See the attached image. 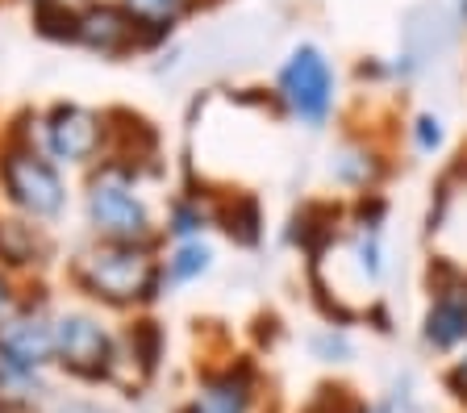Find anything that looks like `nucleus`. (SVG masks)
I'll return each instance as SVG.
<instances>
[{
	"label": "nucleus",
	"mask_w": 467,
	"mask_h": 413,
	"mask_svg": "<svg viewBox=\"0 0 467 413\" xmlns=\"http://www.w3.org/2000/svg\"><path fill=\"white\" fill-rule=\"evenodd\" d=\"M79 280H84L88 293L109 301V305H130V301H150L155 296L159 272L142 246L105 243L79 263Z\"/></svg>",
	"instance_id": "obj_1"
},
{
	"label": "nucleus",
	"mask_w": 467,
	"mask_h": 413,
	"mask_svg": "<svg viewBox=\"0 0 467 413\" xmlns=\"http://www.w3.org/2000/svg\"><path fill=\"white\" fill-rule=\"evenodd\" d=\"M88 222L109 243H142L150 234V213L134 192V176L126 168H105L88 188Z\"/></svg>",
	"instance_id": "obj_2"
},
{
	"label": "nucleus",
	"mask_w": 467,
	"mask_h": 413,
	"mask_svg": "<svg viewBox=\"0 0 467 413\" xmlns=\"http://www.w3.org/2000/svg\"><path fill=\"white\" fill-rule=\"evenodd\" d=\"M280 100L305 126H326L334 108V67L317 46H296L280 67Z\"/></svg>",
	"instance_id": "obj_3"
},
{
	"label": "nucleus",
	"mask_w": 467,
	"mask_h": 413,
	"mask_svg": "<svg viewBox=\"0 0 467 413\" xmlns=\"http://www.w3.org/2000/svg\"><path fill=\"white\" fill-rule=\"evenodd\" d=\"M55 325V364L63 367L67 376L76 380H109L117 364V351H113V338L109 330L88 314H63Z\"/></svg>",
	"instance_id": "obj_4"
},
{
	"label": "nucleus",
	"mask_w": 467,
	"mask_h": 413,
	"mask_svg": "<svg viewBox=\"0 0 467 413\" xmlns=\"http://www.w3.org/2000/svg\"><path fill=\"white\" fill-rule=\"evenodd\" d=\"M0 180H5L9 201L17 209H26L29 217H55L67 201L55 163L42 159L38 150H9L0 159Z\"/></svg>",
	"instance_id": "obj_5"
},
{
	"label": "nucleus",
	"mask_w": 467,
	"mask_h": 413,
	"mask_svg": "<svg viewBox=\"0 0 467 413\" xmlns=\"http://www.w3.org/2000/svg\"><path fill=\"white\" fill-rule=\"evenodd\" d=\"M100 138H105V121L92 108L58 105L47 118V147L55 159L84 163V159H92L100 150Z\"/></svg>",
	"instance_id": "obj_6"
},
{
	"label": "nucleus",
	"mask_w": 467,
	"mask_h": 413,
	"mask_svg": "<svg viewBox=\"0 0 467 413\" xmlns=\"http://www.w3.org/2000/svg\"><path fill=\"white\" fill-rule=\"evenodd\" d=\"M0 359L42 372L55 364V325L38 314H17L0 322Z\"/></svg>",
	"instance_id": "obj_7"
},
{
	"label": "nucleus",
	"mask_w": 467,
	"mask_h": 413,
	"mask_svg": "<svg viewBox=\"0 0 467 413\" xmlns=\"http://www.w3.org/2000/svg\"><path fill=\"white\" fill-rule=\"evenodd\" d=\"M421 343L430 351H455L467 343V275L455 284H438V296L421 322Z\"/></svg>",
	"instance_id": "obj_8"
},
{
	"label": "nucleus",
	"mask_w": 467,
	"mask_h": 413,
	"mask_svg": "<svg viewBox=\"0 0 467 413\" xmlns=\"http://www.w3.org/2000/svg\"><path fill=\"white\" fill-rule=\"evenodd\" d=\"M254 384L246 367H225L209 372L192 397L180 405V413H251Z\"/></svg>",
	"instance_id": "obj_9"
},
{
	"label": "nucleus",
	"mask_w": 467,
	"mask_h": 413,
	"mask_svg": "<svg viewBox=\"0 0 467 413\" xmlns=\"http://www.w3.org/2000/svg\"><path fill=\"white\" fill-rule=\"evenodd\" d=\"M76 38L84 42V46L100 50V55H117V50H126L130 38H134V17H130L126 9L100 5V9L84 13V17L76 21Z\"/></svg>",
	"instance_id": "obj_10"
},
{
	"label": "nucleus",
	"mask_w": 467,
	"mask_h": 413,
	"mask_svg": "<svg viewBox=\"0 0 467 413\" xmlns=\"http://www.w3.org/2000/svg\"><path fill=\"white\" fill-rule=\"evenodd\" d=\"M47 393L50 388H47V380H42V372L0 359V409H9V413L38 409V405L47 401Z\"/></svg>",
	"instance_id": "obj_11"
},
{
	"label": "nucleus",
	"mask_w": 467,
	"mask_h": 413,
	"mask_svg": "<svg viewBox=\"0 0 467 413\" xmlns=\"http://www.w3.org/2000/svg\"><path fill=\"white\" fill-rule=\"evenodd\" d=\"M334 180L338 184H347V188H368L371 180L379 176V168H376V155H368V150H359V147H347L338 159H334Z\"/></svg>",
	"instance_id": "obj_12"
},
{
	"label": "nucleus",
	"mask_w": 467,
	"mask_h": 413,
	"mask_svg": "<svg viewBox=\"0 0 467 413\" xmlns=\"http://www.w3.org/2000/svg\"><path fill=\"white\" fill-rule=\"evenodd\" d=\"M230 230L234 238H238V243H246V246H254L259 243V205H254L251 197H243V201H234V209H230Z\"/></svg>",
	"instance_id": "obj_13"
},
{
	"label": "nucleus",
	"mask_w": 467,
	"mask_h": 413,
	"mask_svg": "<svg viewBox=\"0 0 467 413\" xmlns=\"http://www.w3.org/2000/svg\"><path fill=\"white\" fill-rule=\"evenodd\" d=\"M204 267H209V246L201 243H184L180 251L171 255V263H167V272H171V280H192V275H201Z\"/></svg>",
	"instance_id": "obj_14"
},
{
	"label": "nucleus",
	"mask_w": 467,
	"mask_h": 413,
	"mask_svg": "<svg viewBox=\"0 0 467 413\" xmlns=\"http://www.w3.org/2000/svg\"><path fill=\"white\" fill-rule=\"evenodd\" d=\"M184 5L188 0H126V13L134 21H146V26H163V21H171Z\"/></svg>",
	"instance_id": "obj_15"
},
{
	"label": "nucleus",
	"mask_w": 467,
	"mask_h": 413,
	"mask_svg": "<svg viewBox=\"0 0 467 413\" xmlns=\"http://www.w3.org/2000/svg\"><path fill=\"white\" fill-rule=\"evenodd\" d=\"M130 346H134L142 372H155V364H159V330H155V322H138L134 330H130Z\"/></svg>",
	"instance_id": "obj_16"
},
{
	"label": "nucleus",
	"mask_w": 467,
	"mask_h": 413,
	"mask_svg": "<svg viewBox=\"0 0 467 413\" xmlns=\"http://www.w3.org/2000/svg\"><path fill=\"white\" fill-rule=\"evenodd\" d=\"M442 138H447V129H442V118H434V113H421V118L413 121V147H418L421 155H434V150L442 147Z\"/></svg>",
	"instance_id": "obj_17"
},
{
	"label": "nucleus",
	"mask_w": 467,
	"mask_h": 413,
	"mask_svg": "<svg viewBox=\"0 0 467 413\" xmlns=\"http://www.w3.org/2000/svg\"><path fill=\"white\" fill-rule=\"evenodd\" d=\"M447 388L459 397V401L467 405V355H463V359H455V364H451V372H447Z\"/></svg>",
	"instance_id": "obj_18"
},
{
	"label": "nucleus",
	"mask_w": 467,
	"mask_h": 413,
	"mask_svg": "<svg viewBox=\"0 0 467 413\" xmlns=\"http://www.w3.org/2000/svg\"><path fill=\"white\" fill-rule=\"evenodd\" d=\"M9 305H13V293H9V280L0 275V314H9Z\"/></svg>",
	"instance_id": "obj_19"
},
{
	"label": "nucleus",
	"mask_w": 467,
	"mask_h": 413,
	"mask_svg": "<svg viewBox=\"0 0 467 413\" xmlns=\"http://www.w3.org/2000/svg\"><path fill=\"white\" fill-rule=\"evenodd\" d=\"M63 413H109V409H97V405H71V409H63Z\"/></svg>",
	"instance_id": "obj_20"
},
{
	"label": "nucleus",
	"mask_w": 467,
	"mask_h": 413,
	"mask_svg": "<svg viewBox=\"0 0 467 413\" xmlns=\"http://www.w3.org/2000/svg\"><path fill=\"white\" fill-rule=\"evenodd\" d=\"M0 413H9V409H0Z\"/></svg>",
	"instance_id": "obj_21"
}]
</instances>
